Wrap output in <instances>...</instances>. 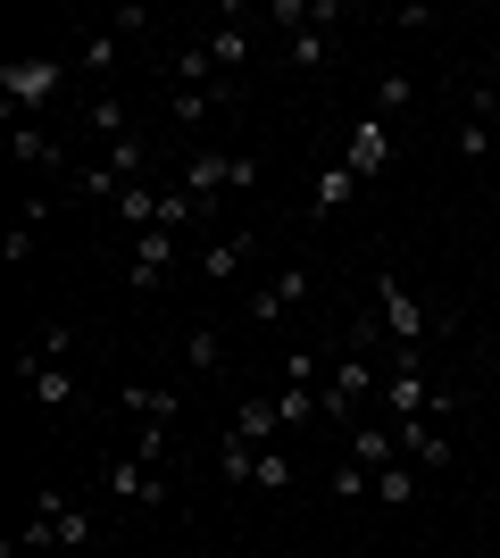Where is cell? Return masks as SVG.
I'll return each instance as SVG.
<instances>
[{"label": "cell", "mask_w": 500, "mask_h": 558, "mask_svg": "<svg viewBox=\"0 0 500 558\" xmlns=\"http://www.w3.org/2000/svg\"><path fill=\"white\" fill-rule=\"evenodd\" d=\"M93 542V509H75L68 492H34V517H25L17 550H84Z\"/></svg>", "instance_id": "1"}, {"label": "cell", "mask_w": 500, "mask_h": 558, "mask_svg": "<svg viewBox=\"0 0 500 558\" xmlns=\"http://www.w3.org/2000/svg\"><path fill=\"white\" fill-rule=\"evenodd\" d=\"M434 384L417 367V350H383V425H408V417H434Z\"/></svg>", "instance_id": "2"}, {"label": "cell", "mask_w": 500, "mask_h": 558, "mask_svg": "<svg viewBox=\"0 0 500 558\" xmlns=\"http://www.w3.org/2000/svg\"><path fill=\"white\" fill-rule=\"evenodd\" d=\"M68 59H9V68H0V117H9V125H17L25 109H42L50 93H59V84H68Z\"/></svg>", "instance_id": "3"}, {"label": "cell", "mask_w": 500, "mask_h": 558, "mask_svg": "<svg viewBox=\"0 0 500 558\" xmlns=\"http://www.w3.org/2000/svg\"><path fill=\"white\" fill-rule=\"evenodd\" d=\"M259 184V159H242V150H192L184 159V192L209 209L217 192H251Z\"/></svg>", "instance_id": "4"}, {"label": "cell", "mask_w": 500, "mask_h": 558, "mask_svg": "<svg viewBox=\"0 0 500 558\" xmlns=\"http://www.w3.org/2000/svg\"><path fill=\"white\" fill-rule=\"evenodd\" d=\"M376 392V359H358V350H342L326 367V384H317V400H326L333 425H358V400Z\"/></svg>", "instance_id": "5"}, {"label": "cell", "mask_w": 500, "mask_h": 558, "mask_svg": "<svg viewBox=\"0 0 500 558\" xmlns=\"http://www.w3.org/2000/svg\"><path fill=\"white\" fill-rule=\"evenodd\" d=\"M376 317H383V333H392V350H417L426 342V301H417V292H408L401 276H376Z\"/></svg>", "instance_id": "6"}, {"label": "cell", "mask_w": 500, "mask_h": 558, "mask_svg": "<svg viewBox=\"0 0 500 558\" xmlns=\"http://www.w3.org/2000/svg\"><path fill=\"white\" fill-rule=\"evenodd\" d=\"M109 492H118V500H134V509H159V500H167V466L118 450V459H109Z\"/></svg>", "instance_id": "7"}, {"label": "cell", "mask_w": 500, "mask_h": 558, "mask_svg": "<svg viewBox=\"0 0 500 558\" xmlns=\"http://www.w3.org/2000/svg\"><path fill=\"white\" fill-rule=\"evenodd\" d=\"M167 276H175V233L150 226L143 242H134V258H125V283H134V292H167Z\"/></svg>", "instance_id": "8"}, {"label": "cell", "mask_w": 500, "mask_h": 558, "mask_svg": "<svg viewBox=\"0 0 500 558\" xmlns=\"http://www.w3.org/2000/svg\"><path fill=\"white\" fill-rule=\"evenodd\" d=\"M301 301H309V267H284L267 292L242 301V317H251V326H284V308H301Z\"/></svg>", "instance_id": "9"}, {"label": "cell", "mask_w": 500, "mask_h": 558, "mask_svg": "<svg viewBox=\"0 0 500 558\" xmlns=\"http://www.w3.org/2000/svg\"><path fill=\"white\" fill-rule=\"evenodd\" d=\"M200 43H209L217 84H242V68H251V25H242V9H225V25H217V34H200Z\"/></svg>", "instance_id": "10"}, {"label": "cell", "mask_w": 500, "mask_h": 558, "mask_svg": "<svg viewBox=\"0 0 500 558\" xmlns=\"http://www.w3.org/2000/svg\"><path fill=\"white\" fill-rule=\"evenodd\" d=\"M17 375H25V392H34V409H68V400L84 392L68 359H17Z\"/></svg>", "instance_id": "11"}, {"label": "cell", "mask_w": 500, "mask_h": 558, "mask_svg": "<svg viewBox=\"0 0 500 558\" xmlns=\"http://www.w3.org/2000/svg\"><path fill=\"white\" fill-rule=\"evenodd\" d=\"M392 434H401V459H408V466H426V475H442V466L459 459V450H451V434H442V425H426V417L392 425Z\"/></svg>", "instance_id": "12"}, {"label": "cell", "mask_w": 500, "mask_h": 558, "mask_svg": "<svg viewBox=\"0 0 500 558\" xmlns=\"http://www.w3.org/2000/svg\"><path fill=\"white\" fill-rule=\"evenodd\" d=\"M251 251H259V233H251V226H234V233H217L209 251H200V276H209V283H234L242 267H251Z\"/></svg>", "instance_id": "13"}, {"label": "cell", "mask_w": 500, "mask_h": 558, "mask_svg": "<svg viewBox=\"0 0 500 558\" xmlns=\"http://www.w3.org/2000/svg\"><path fill=\"white\" fill-rule=\"evenodd\" d=\"M492 100L500 93H484V84L467 93V109H459V159H500L492 150Z\"/></svg>", "instance_id": "14"}, {"label": "cell", "mask_w": 500, "mask_h": 558, "mask_svg": "<svg viewBox=\"0 0 500 558\" xmlns=\"http://www.w3.org/2000/svg\"><path fill=\"white\" fill-rule=\"evenodd\" d=\"M383 159H392V125H383V117H358V125H351V159H342V167L367 184V175H383Z\"/></svg>", "instance_id": "15"}, {"label": "cell", "mask_w": 500, "mask_h": 558, "mask_svg": "<svg viewBox=\"0 0 500 558\" xmlns=\"http://www.w3.org/2000/svg\"><path fill=\"white\" fill-rule=\"evenodd\" d=\"M234 434H242L251 450H267V442H276V434H284V409H276V392L242 400V409H234Z\"/></svg>", "instance_id": "16"}, {"label": "cell", "mask_w": 500, "mask_h": 558, "mask_svg": "<svg viewBox=\"0 0 500 558\" xmlns=\"http://www.w3.org/2000/svg\"><path fill=\"white\" fill-rule=\"evenodd\" d=\"M118 400H125L143 425H175V409H184V392H175V384H125Z\"/></svg>", "instance_id": "17"}, {"label": "cell", "mask_w": 500, "mask_h": 558, "mask_svg": "<svg viewBox=\"0 0 500 558\" xmlns=\"http://www.w3.org/2000/svg\"><path fill=\"white\" fill-rule=\"evenodd\" d=\"M100 167H109V184H143V175H150V142L143 134H125V142H109V150H100Z\"/></svg>", "instance_id": "18"}, {"label": "cell", "mask_w": 500, "mask_h": 558, "mask_svg": "<svg viewBox=\"0 0 500 558\" xmlns=\"http://www.w3.org/2000/svg\"><path fill=\"white\" fill-rule=\"evenodd\" d=\"M351 459L358 466H392L401 459V434H392V425H351Z\"/></svg>", "instance_id": "19"}, {"label": "cell", "mask_w": 500, "mask_h": 558, "mask_svg": "<svg viewBox=\"0 0 500 558\" xmlns=\"http://www.w3.org/2000/svg\"><path fill=\"white\" fill-rule=\"evenodd\" d=\"M284 59H292V68H301V75H317V68H326V59H333V25H301V34H292V43H284Z\"/></svg>", "instance_id": "20"}, {"label": "cell", "mask_w": 500, "mask_h": 558, "mask_svg": "<svg viewBox=\"0 0 500 558\" xmlns=\"http://www.w3.org/2000/svg\"><path fill=\"white\" fill-rule=\"evenodd\" d=\"M217 475H225V484H259V450L242 442L234 425H225V442H217Z\"/></svg>", "instance_id": "21"}, {"label": "cell", "mask_w": 500, "mask_h": 558, "mask_svg": "<svg viewBox=\"0 0 500 558\" xmlns=\"http://www.w3.org/2000/svg\"><path fill=\"white\" fill-rule=\"evenodd\" d=\"M118 59H125V34H84V59H75V75H118Z\"/></svg>", "instance_id": "22"}, {"label": "cell", "mask_w": 500, "mask_h": 558, "mask_svg": "<svg viewBox=\"0 0 500 558\" xmlns=\"http://www.w3.org/2000/svg\"><path fill=\"white\" fill-rule=\"evenodd\" d=\"M109 209H118L125 226H143V233H150V226H159V184H150V175H143V184H125Z\"/></svg>", "instance_id": "23"}, {"label": "cell", "mask_w": 500, "mask_h": 558, "mask_svg": "<svg viewBox=\"0 0 500 558\" xmlns=\"http://www.w3.org/2000/svg\"><path fill=\"white\" fill-rule=\"evenodd\" d=\"M84 125H93V134H100V142H125V134H134V109H125V100H118V93H100V100H93V109H84Z\"/></svg>", "instance_id": "24"}, {"label": "cell", "mask_w": 500, "mask_h": 558, "mask_svg": "<svg viewBox=\"0 0 500 558\" xmlns=\"http://www.w3.org/2000/svg\"><path fill=\"white\" fill-rule=\"evenodd\" d=\"M376 500H383V509H408V500H417V466H408V459L376 466Z\"/></svg>", "instance_id": "25"}, {"label": "cell", "mask_w": 500, "mask_h": 558, "mask_svg": "<svg viewBox=\"0 0 500 558\" xmlns=\"http://www.w3.org/2000/svg\"><path fill=\"white\" fill-rule=\"evenodd\" d=\"M184 367H192V375H217V367H225V342H217V326H192V333H184Z\"/></svg>", "instance_id": "26"}, {"label": "cell", "mask_w": 500, "mask_h": 558, "mask_svg": "<svg viewBox=\"0 0 500 558\" xmlns=\"http://www.w3.org/2000/svg\"><path fill=\"white\" fill-rule=\"evenodd\" d=\"M351 192H358L351 167H326V175H317V192H309V209H317V217H333L342 201H351Z\"/></svg>", "instance_id": "27"}, {"label": "cell", "mask_w": 500, "mask_h": 558, "mask_svg": "<svg viewBox=\"0 0 500 558\" xmlns=\"http://www.w3.org/2000/svg\"><path fill=\"white\" fill-rule=\"evenodd\" d=\"M408 100H417V84H408V75L392 68V75H376V109H367V117H383V125H392V117H401Z\"/></svg>", "instance_id": "28"}, {"label": "cell", "mask_w": 500, "mask_h": 558, "mask_svg": "<svg viewBox=\"0 0 500 558\" xmlns=\"http://www.w3.org/2000/svg\"><path fill=\"white\" fill-rule=\"evenodd\" d=\"M184 226H200V201H192L184 184H167L159 192V233H184Z\"/></svg>", "instance_id": "29"}, {"label": "cell", "mask_w": 500, "mask_h": 558, "mask_svg": "<svg viewBox=\"0 0 500 558\" xmlns=\"http://www.w3.org/2000/svg\"><path fill=\"white\" fill-rule=\"evenodd\" d=\"M276 409H284V425H309V417H326L317 384H284V392H276Z\"/></svg>", "instance_id": "30"}, {"label": "cell", "mask_w": 500, "mask_h": 558, "mask_svg": "<svg viewBox=\"0 0 500 558\" xmlns=\"http://www.w3.org/2000/svg\"><path fill=\"white\" fill-rule=\"evenodd\" d=\"M9 150H17V167H50V159H59V142H50L42 125H17V142H9Z\"/></svg>", "instance_id": "31"}, {"label": "cell", "mask_w": 500, "mask_h": 558, "mask_svg": "<svg viewBox=\"0 0 500 558\" xmlns=\"http://www.w3.org/2000/svg\"><path fill=\"white\" fill-rule=\"evenodd\" d=\"M333 492H342V500H376V466L342 459V466H333Z\"/></svg>", "instance_id": "32"}, {"label": "cell", "mask_w": 500, "mask_h": 558, "mask_svg": "<svg viewBox=\"0 0 500 558\" xmlns=\"http://www.w3.org/2000/svg\"><path fill=\"white\" fill-rule=\"evenodd\" d=\"M259 492H292V459L284 450H259Z\"/></svg>", "instance_id": "33"}, {"label": "cell", "mask_w": 500, "mask_h": 558, "mask_svg": "<svg viewBox=\"0 0 500 558\" xmlns=\"http://www.w3.org/2000/svg\"><path fill=\"white\" fill-rule=\"evenodd\" d=\"M167 450H175V434H167V425H143V442H134V459L167 466Z\"/></svg>", "instance_id": "34"}, {"label": "cell", "mask_w": 500, "mask_h": 558, "mask_svg": "<svg viewBox=\"0 0 500 558\" xmlns=\"http://www.w3.org/2000/svg\"><path fill=\"white\" fill-rule=\"evenodd\" d=\"M0 258H9V267H17V258H34V226H25V217L0 233Z\"/></svg>", "instance_id": "35"}, {"label": "cell", "mask_w": 500, "mask_h": 558, "mask_svg": "<svg viewBox=\"0 0 500 558\" xmlns=\"http://www.w3.org/2000/svg\"><path fill=\"white\" fill-rule=\"evenodd\" d=\"M317 367H326L317 350H284V384H317Z\"/></svg>", "instance_id": "36"}, {"label": "cell", "mask_w": 500, "mask_h": 558, "mask_svg": "<svg viewBox=\"0 0 500 558\" xmlns=\"http://www.w3.org/2000/svg\"><path fill=\"white\" fill-rule=\"evenodd\" d=\"M143 25H150V9H109V34H125V43H134Z\"/></svg>", "instance_id": "37"}, {"label": "cell", "mask_w": 500, "mask_h": 558, "mask_svg": "<svg viewBox=\"0 0 500 558\" xmlns=\"http://www.w3.org/2000/svg\"><path fill=\"white\" fill-rule=\"evenodd\" d=\"M492 150H500V100H492Z\"/></svg>", "instance_id": "38"}]
</instances>
